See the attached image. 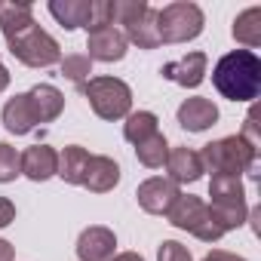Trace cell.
<instances>
[{"label":"cell","mask_w":261,"mask_h":261,"mask_svg":"<svg viewBox=\"0 0 261 261\" xmlns=\"http://www.w3.org/2000/svg\"><path fill=\"white\" fill-rule=\"evenodd\" d=\"M0 28H4L10 53L28 68H49L62 62L59 43L34 22L31 4H13L0 0Z\"/></svg>","instance_id":"cell-1"},{"label":"cell","mask_w":261,"mask_h":261,"mask_svg":"<svg viewBox=\"0 0 261 261\" xmlns=\"http://www.w3.org/2000/svg\"><path fill=\"white\" fill-rule=\"evenodd\" d=\"M215 89L230 101H252L261 89V62L249 49H233L218 59L212 71Z\"/></svg>","instance_id":"cell-2"},{"label":"cell","mask_w":261,"mask_h":261,"mask_svg":"<svg viewBox=\"0 0 261 261\" xmlns=\"http://www.w3.org/2000/svg\"><path fill=\"white\" fill-rule=\"evenodd\" d=\"M203 169H209L212 175H237L249 172L252 178L258 175V148H252L243 136H227L218 142H209L200 151Z\"/></svg>","instance_id":"cell-3"},{"label":"cell","mask_w":261,"mask_h":261,"mask_svg":"<svg viewBox=\"0 0 261 261\" xmlns=\"http://www.w3.org/2000/svg\"><path fill=\"white\" fill-rule=\"evenodd\" d=\"M209 212L215 218V224L227 233L233 227H240L246 221V191H243V181L237 175H212V185H209Z\"/></svg>","instance_id":"cell-4"},{"label":"cell","mask_w":261,"mask_h":261,"mask_svg":"<svg viewBox=\"0 0 261 261\" xmlns=\"http://www.w3.org/2000/svg\"><path fill=\"white\" fill-rule=\"evenodd\" d=\"M114 19L126 28L123 37L126 43H136L139 49H157L160 34H157V10L145 0H114Z\"/></svg>","instance_id":"cell-5"},{"label":"cell","mask_w":261,"mask_h":261,"mask_svg":"<svg viewBox=\"0 0 261 261\" xmlns=\"http://www.w3.org/2000/svg\"><path fill=\"white\" fill-rule=\"evenodd\" d=\"M80 92L86 95L89 108L101 117V120H123L129 117L133 108V89L117 77H89L86 83H80Z\"/></svg>","instance_id":"cell-6"},{"label":"cell","mask_w":261,"mask_h":261,"mask_svg":"<svg viewBox=\"0 0 261 261\" xmlns=\"http://www.w3.org/2000/svg\"><path fill=\"white\" fill-rule=\"evenodd\" d=\"M157 34L160 43H188L203 34V10L197 4L178 0L157 10Z\"/></svg>","instance_id":"cell-7"},{"label":"cell","mask_w":261,"mask_h":261,"mask_svg":"<svg viewBox=\"0 0 261 261\" xmlns=\"http://www.w3.org/2000/svg\"><path fill=\"white\" fill-rule=\"evenodd\" d=\"M169 215V224H175L178 230H188V233H194L197 240H203V243H218L221 237H224V230L215 224V218H212V212H209V206L200 200V197H178L175 203H172V209L166 212Z\"/></svg>","instance_id":"cell-8"},{"label":"cell","mask_w":261,"mask_h":261,"mask_svg":"<svg viewBox=\"0 0 261 261\" xmlns=\"http://www.w3.org/2000/svg\"><path fill=\"white\" fill-rule=\"evenodd\" d=\"M136 197H139V206L145 209V212H151V215H166L169 209H172V203L181 197V191H178V185L172 181V178H148V181H142L139 185V191H136Z\"/></svg>","instance_id":"cell-9"},{"label":"cell","mask_w":261,"mask_h":261,"mask_svg":"<svg viewBox=\"0 0 261 261\" xmlns=\"http://www.w3.org/2000/svg\"><path fill=\"white\" fill-rule=\"evenodd\" d=\"M114 249H117V237H114V230H108L101 224L86 227L77 240V258L80 261H111Z\"/></svg>","instance_id":"cell-10"},{"label":"cell","mask_w":261,"mask_h":261,"mask_svg":"<svg viewBox=\"0 0 261 261\" xmlns=\"http://www.w3.org/2000/svg\"><path fill=\"white\" fill-rule=\"evenodd\" d=\"M126 37H123V31H117L114 25H108V28H98V31H92L89 37H86V49H89V59H95V62H120L123 56H126Z\"/></svg>","instance_id":"cell-11"},{"label":"cell","mask_w":261,"mask_h":261,"mask_svg":"<svg viewBox=\"0 0 261 261\" xmlns=\"http://www.w3.org/2000/svg\"><path fill=\"white\" fill-rule=\"evenodd\" d=\"M160 74H163L166 80L185 86V89H197V86L203 83V77H206V53H188V56H181L178 62L163 65Z\"/></svg>","instance_id":"cell-12"},{"label":"cell","mask_w":261,"mask_h":261,"mask_svg":"<svg viewBox=\"0 0 261 261\" xmlns=\"http://www.w3.org/2000/svg\"><path fill=\"white\" fill-rule=\"evenodd\" d=\"M120 181V166L105 157V154H89V163H86V172H83V188L92 191V194H108L114 191Z\"/></svg>","instance_id":"cell-13"},{"label":"cell","mask_w":261,"mask_h":261,"mask_svg":"<svg viewBox=\"0 0 261 261\" xmlns=\"http://www.w3.org/2000/svg\"><path fill=\"white\" fill-rule=\"evenodd\" d=\"M166 169H169V178H172L175 185H194V181H200V175L206 172L200 154L191 151V148H172V151L166 154Z\"/></svg>","instance_id":"cell-14"},{"label":"cell","mask_w":261,"mask_h":261,"mask_svg":"<svg viewBox=\"0 0 261 261\" xmlns=\"http://www.w3.org/2000/svg\"><path fill=\"white\" fill-rule=\"evenodd\" d=\"M59 172V154L49 145H31L22 154V175H28L31 181H46Z\"/></svg>","instance_id":"cell-15"},{"label":"cell","mask_w":261,"mask_h":261,"mask_svg":"<svg viewBox=\"0 0 261 261\" xmlns=\"http://www.w3.org/2000/svg\"><path fill=\"white\" fill-rule=\"evenodd\" d=\"M218 120V108L209 98H185L178 108V123L188 133H206L209 126H215Z\"/></svg>","instance_id":"cell-16"},{"label":"cell","mask_w":261,"mask_h":261,"mask_svg":"<svg viewBox=\"0 0 261 261\" xmlns=\"http://www.w3.org/2000/svg\"><path fill=\"white\" fill-rule=\"evenodd\" d=\"M28 101H31V111H34L37 123H53L65 111V95L53 83H37L28 92Z\"/></svg>","instance_id":"cell-17"},{"label":"cell","mask_w":261,"mask_h":261,"mask_svg":"<svg viewBox=\"0 0 261 261\" xmlns=\"http://www.w3.org/2000/svg\"><path fill=\"white\" fill-rule=\"evenodd\" d=\"M4 126L10 129L13 136H28L31 129L37 126V117H34V111H31L28 92H22V95L10 98V101L4 105Z\"/></svg>","instance_id":"cell-18"},{"label":"cell","mask_w":261,"mask_h":261,"mask_svg":"<svg viewBox=\"0 0 261 261\" xmlns=\"http://www.w3.org/2000/svg\"><path fill=\"white\" fill-rule=\"evenodd\" d=\"M89 10H92V0H53L49 4V13L59 19V25L65 31H74V28H86L89 25Z\"/></svg>","instance_id":"cell-19"},{"label":"cell","mask_w":261,"mask_h":261,"mask_svg":"<svg viewBox=\"0 0 261 261\" xmlns=\"http://www.w3.org/2000/svg\"><path fill=\"white\" fill-rule=\"evenodd\" d=\"M86 163H89V151L80 148V145H68L62 154H59V178L68 181V185H80L83 181V172H86Z\"/></svg>","instance_id":"cell-20"},{"label":"cell","mask_w":261,"mask_h":261,"mask_svg":"<svg viewBox=\"0 0 261 261\" xmlns=\"http://www.w3.org/2000/svg\"><path fill=\"white\" fill-rule=\"evenodd\" d=\"M233 40L249 46V53L261 46V7H249L233 19Z\"/></svg>","instance_id":"cell-21"},{"label":"cell","mask_w":261,"mask_h":261,"mask_svg":"<svg viewBox=\"0 0 261 261\" xmlns=\"http://www.w3.org/2000/svg\"><path fill=\"white\" fill-rule=\"evenodd\" d=\"M157 133H160V120L151 111H136V114H129L126 123H123V136L133 145H142V142H148Z\"/></svg>","instance_id":"cell-22"},{"label":"cell","mask_w":261,"mask_h":261,"mask_svg":"<svg viewBox=\"0 0 261 261\" xmlns=\"http://www.w3.org/2000/svg\"><path fill=\"white\" fill-rule=\"evenodd\" d=\"M166 154H169V145H166V136H151L148 142H142V145H136V157H139V163L142 166H148V169H160L163 163H166Z\"/></svg>","instance_id":"cell-23"},{"label":"cell","mask_w":261,"mask_h":261,"mask_svg":"<svg viewBox=\"0 0 261 261\" xmlns=\"http://www.w3.org/2000/svg\"><path fill=\"white\" fill-rule=\"evenodd\" d=\"M16 175H22V154L13 145L0 142V185L16 181Z\"/></svg>","instance_id":"cell-24"},{"label":"cell","mask_w":261,"mask_h":261,"mask_svg":"<svg viewBox=\"0 0 261 261\" xmlns=\"http://www.w3.org/2000/svg\"><path fill=\"white\" fill-rule=\"evenodd\" d=\"M62 74H65L68 80H74V83H86L89 74H92V59H89V56H80V53L65 56V59H62Z\"/></svg>","instance_id":"cell-25"},{"label":"cell","mask_w":261,"mask_h":261,"mask_svg":"<svg viewBox=\"0 0 261 261\" xmlns=\"http://www.w3.org/2000/svg\"><path fill=\"white\" fill-rule=\"evenodd\" d=\"M157 261H194V258H191L188 246H181L178 240H166L157 252Z\"/></svg>","instance_id":"cell-26"},{"label":"cell","mask_w":261,"mask_h":261,"mask_svg":"<svg viewBox=\"0 0 261 261\" xmlns=\"http://www.w3.org/2000/svg\"><path fill=\"white\" fill-rule=\"evenodd\" d=\"M252 148H258L261 145V139H258V108L252 105V111H249V117H246V126H243V133H240Z\"/></svg>","instance_id":"cell-27"},{"label":"cell","mask_w":261,"mask_h":261,"mask_svg":"<svg viewBox=\"0 0 261 261\" xmlns=\"http://www.w3.org/2000/svg\"><path fill=\"white\" fill-rule=\"evenodd\" d=\"M13 218H16V206H13V200L0 197V227H7Z\"/></svg>","instance_id":"cell-28"},{"label":"cell","mask_w":261,"mask_h":261,"mask_svg":"<svg viewBox=\"0 0 261 261\" xmlns=\"http://www.w3.org/2000/svg\"><path fill=\"white\" fill-rule=\"evenodd\" d=\"M203 261H246V258H240V255H233V252H224V249H212Z\"/></svg>","instance_id":"cell-29"},{"label":"cell","mask_w":261,"mask_h":261,"mask_svg":"<svg viewBox=\"0 0 261 261\" xmlns=\"http://www.w3.org/2000/svg\"><path fill=\"white\" fill-rule=\"evenodd\" d=\"M111 261H145L139 252H120V255H114Z\"/></svg>","instance_id":"cell-30"},{"label":"cell","mask_w":261,"mask_h":261,"mask_svg":"<svg viewBox=\"0 0 261 261\" xmlns=\"http://www.w3.org/2000/svg\"><path fill=\"white\" fill-rule=\"evenodd\" d=\"M0 261H13V246L7 240H0Z\"/></svg>","instance_id":"cell-31"},{"label":"cell","mask_w":261,"mask_h":261,"mask_svg":"<svg viewBox=\"0 0 261 261\" xmlns=\"http://www.w3.org/2000/svg\"><path fill=\"white\" fill-rule=\"evenodd\" d=\"M7 86H10V71H7L4 65H0V92H4Z\"/></svg>","instance_id":"cell-32"}]
</instances>
